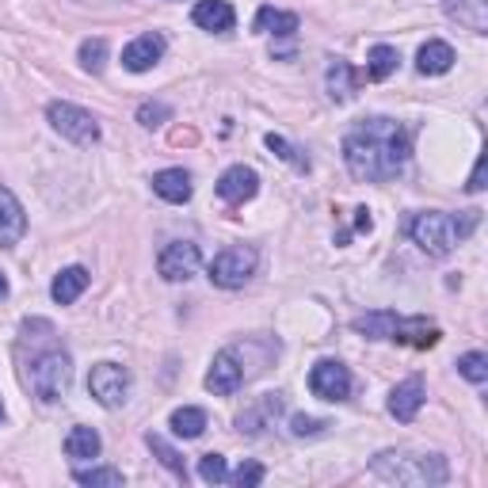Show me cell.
I'll return each instance as SVG.
<instances>
[{
  "label": "cell",
  "mask_w": 488,
  "mask_h": 488,
  "mask_svg": "<svg viewBox=\"0 0 488 488\" xmlns=\"http://www.w3.org/2000/svg\"><path fill=\"white\" fill-rule=\"evenodd\" d=\"M343 161L355 180L381 183L393 180L408 161V134L397 118H362L359 127L343 137Z\"/></svg>",
  "instance_id": "obj_1"
},
{
  "label": "cell",
  "mask_w": 488,
  "mask_h": 488,
  "mask_svg": "<svg viewBox=\"0 0 488 488\" xmlns=\"http://www.w3.org/2000/svg\"><path fill=\"white\" fill-rule=\"evenodd\" d=\"M371 474L393 484H446L450 469L443 455H397L386 450L371 462Z\"/></svg>",
  "instance_id": "obj_2"
},
{
  "label": "cell",
  "mask_w": 488,
  "mask_h": 488,
  "mask_svg": "<svg viewBox=\"0 0 488 488\" xmlns=\"http://www.w3.org/2000/svg\"><path fill=\"white\" fill-rule=\"evenodd\" d=\"M27 381H31L34 397L46 400V405L50 400H61L69 393V386H73V362H69L65 352H46L31 362Z\"/></svg>",
  "instance_id": "obj_3"
},
{
  "label": "cell",
  "mask_w": 488,
  "mask_h": 488,
  "mask_svg": "<svg viewBox=\"0 0 488 488\" xmlns=\"http://www.w3.org/2000/svg\"><path fill=\"white\" fill-rule=\"evenodd\" d=\"M408 237L420 244L424 252L446 256V252H455V244H458V221L450 218V214H439V211L416 214V218L408 221Z\"/></svg>",
  "instance_id": "obj_4"
},
{
  "label": "cell",
  "mask_w": 488,
  "mask_h": 488,
  "mask_svg": "<svg viewBox=\"0 0 488 488\" xmlns=\"http://www.w3.org/2000/svg\"><path fill=\"white\" fill-rule=\"evenodd\" d=\"M50 122H54V130L61 137H69L73 145H92L99 142V122L96 115H89L84 108H77V103H50Z\"/></svg>",
  "instance_id": "obj_5"
},
{
  "label": "cell",
  "mask_w": 488,
  "mask_h": 488,
  "mask_svg": "<svg viewBox=\"0 0 488 488\" xmlns=\"http://www.w3.org/2000/svg\"><path fill=\"white\" fill-rule=\"evenodd\" d=\"M89 393L99 400L103 408H118V405H127L130 374L122 371L118 362H99V366H92V374H89Z\"/></svg>",
  "instance_id": "obj_6"
},
{
  "label": "cell",
  "mask_w": 488,
  "mask_h": 488,
  "mask_svg": "<svg viewBox=\"0 0 488 488\" xmlns=\"http://www.w3.org/2000/svg\"><path fill=\"white\" fill-rule=\"evenodd\" d=\"M252 271H256V252H252V249H244V244L218 252V256H214V264H211V278H214L218 286H225V290L244 286V283L252 278Z\"/></svg>",
  "instance_id": "obj_7"
},
{
  "label": "cell",
  "mask_w": 488,
  "mask_h": 488,
  "mask_svg": "<svg viewBox=\"0 0 488 488\" xmlns=\"http://www.w3.org/2000/svg\"><path fill=\"white\" fill-rule=\"evenodd\" d=\"M199 264H202V256H199L195 240H172L168 249L156 256V271H161V278H168V283H187V278L199 271Z\"/></svg>",
  "instance_id": "obj_8"
},
{
  "label": "cell",
  "mask_w": 488,
  "mask_h": 488,
  "mask_svg": "<svg viewBox=\"0 0 488 488\" xmlns=\"http://www.w3.org/2000/svg\"><path fill=\"white\" fill-rule=\"evenodd\" d=\"M309 389H313V397H321V400H347V393H352V374H347L343 362L321 359L309 371Z\"/></svg>",
  "instance_id": "obj_9"
},
{
  "label": "cell",
  "mask_w": 488,
  "mask_h": 488,
  "mask_svg": "<svg viewBox=\"0 0 488 488\" xmlns=\"http://www.w3.org/2000/svg\"><path fill=\"white\" fill-rule=\"evenodd\" d=\"M278 412H283V393H264V397H256L252 405L237 416V431H240V435H259V431H267V427L278 420Z\"/></svg>",
  "instance_id": "obj_10"
},
{
  "label": "cell",
  "mask_w": 488,
  "mask_h": 488,
  "mask_svg": "<svg viewBox=\"0 0 488 488\" xmlns=\"http://www.w3.org/2000/svg\"><path fill=\"white\" fill-rule=\"evenodd\" d=\"M244 386V366L237 362V352H218L211 362V374H206V389L218 397H230Z\"/></svg>",
  "instance_id": "obj_11"
},
{
  "label": "cell",
  "mask_w": 488,
  "mask_h": 488,
  "mask_svg": "<svg viewBox=\"0 0 488 488\" xmlns=\"http://www.w3.org/2000/svg\"><path fill=\"white\" fill-rule=\"evenodd\" d=\"M161 54H164L161 34H142V39H134L127 50H122V65H127L130 73H145V69H153L156 61H161Z\"/></svg>",
  "instance_id": "obj_12"
},
{
  "label": "cell",
  "mask_w": 488,
  "mask_h": 488,
  "mask_svg": "<svg viewBox=\"0 0 488 488\" xmlns=\"http://www.w3.org/2000/svg\"><path fill=\"white\" fill-rule=\"evenodd\" d=\"M256 191H259V176L244 164H233L230 172H221V180H218V195L225 202H244V199H252Z\"/></svg>",
  "instance_id": "obj_13"
},
{
  "label": "cell",
  "mask_w": 488,
  "mask_h": 488,
  "mask_svg": "<svg viewBox=\"0 0 488 488\" xmlns=\"http://www.w3.org/2000/svg\"><path fill=\"white\" fill-rule=\"evenodd\" d=\"M23 230H27L23 206L15 202L12 191L0 187V249H12V244L23 237Z\"/></svg>",
  "instance_id": "obj_14"
},
{
  "label": "cell",
  "mask_w": 488,
  "mask_h": 488,
  "mask_svg": "<svg viewBox=\"0 0 488 488\" xmlns=\"http://www.w3.org/2000/svg\"><path fill=\"white\" fill-rule=\"evenodd\" d=\"M420 405H424V381H420V378L400 381V386L389 393V416H397L400 424L416 420V412H420Z\"/></svg>",
  "instance_id": "obj_15"
},
{
  "label": "cell",
  "mask_w": 488,
  "mask_h": 488,
  "mask_svg": "<svg viewBox=\"0 0 488 488\" xmlns=\"http://www.w3.org/2000/svg\"><path fill=\"white\" fill-rule=\"evenodd\" d=\"M202 31H233L237 15H233V5L230 0H202V5H195V15H191Z\"/></svg>",
  "instance_id": "obj_16"
},
{
  "label": "cell",
  "mask_w": 488,
  "mask_h": 488,
  "mask_svg": "<svg viewBox=\"0 0 488 488\" xmlns=\"http://www.w3.org/2000/svg\"><path fill=\"white\" fill-rule=\"evenodd\" d=\"M389 340H397V343H412V347H435V343H439V328H435L431 321H424V317H412V321L397 317Z\"/></svg>",
  "instance_id": "obj_17"
},
{
  "label": "cell",
  "mask_w": 488,
  "mask_h": 488,
  "mask_svg": "<svg viewBox=\"0 0 488 488\" xmlns=\"http://www.w3.org/2000/svg\"><path fill=\"white\" fill-rule=\"evenodd\" d=\"M89 278H92V275L84 271V267H65V271L54 278V286H50V298H54L58 305H73L80 294L89 290Z\"/></svg>",
  "instance_id": "obj_18"
},
{
  "label": "cell",
  "mask_w": 488,
  "mask_h": 488,
  "mask_svg": "<svg viewBox=\"0 0 488 488\" xmlns=\"http://www.w3.org/2000/svg\"><path fill=\"white\" fill-rule=\"evenodd\" d=\"M153 191L164 202H187L191 199V176L183 168H164V172H156L153 176Z\"/></svg>",
  "instance_id": "obj_19"
},
{
  "label": "cell",
  "mask_w": 488,
  "mask_h": 488,
  "mask_svg": "<svg viewBox=\"0 0 488 488\" xmlns=\"http://www.w3.org/2000/svg\"><path fill=\"white\" fill-rule=\"evenodd\" d=\"M455 65V50H450L446 42H427V46H420V54H416V69H420L424 77H439V73H446V69Z\"/></svg>",
  "instance_id": "obj_20"
},
{
  "label": "cell",
  "mask_w": 488,
  "mask_h": 488,
  "mask_svg": "<svg viewBox=\"0 0 488 488\" xmlns=\"http://www.w3.org/2000/svg\"><path fill=\"white\" fill-rule=\"evenodd\" d=\"M393 324H397V313L389 309H378V313H362V317L352 321V328L366 340H389L393 336Z\"/></svg>",
  "instance_id": "obj_21"
},
{
  "label": "cell",
  "mask_w": 488,
  "mask_h": 488,
  "mask_svg": "<svg viewBox=\"0 0 488 488\" xmlns=\"http://www.w3.org/2000/svg\"><path fill=\"white\" fill-rule=\"evenodd\" d=\"M252 27L264 31V34H278V39H290V34L298 31V15H294V12H278V8H259Z\"/></svg>",
  "instance_id": "obj_22"
},
{
  "label": "cell",
  "mask_w": 488,
  "mask_h": 488,
  "mask_svg": "<svg viewBox=\"0 0 488 488\" xmlns=\"http://www.w3.org/2000/svg\"><path fill=\"white\" fill-rule=\"evenodd\" d=\"M168 427H172V435H180V439H199L206 431V412L202 408H176Z\"/></svg>",
  "instance_id": "obj_23"
},
{
  "label": "cell",
  "mask_w": 488,
  "mask_h": 488,
  "mask_svg": "<svg viewBox=\"0 0 488 488\" xmlns=\"http://www.w3.org/2000/svg\"><path fill=\"white\" fill-rule=\"evenodd\" d=\"M99 450H103V443H99V435L92 427H73L69 431V439H65V455L69 458H96Z\"/></svg>",
  "instance_id": "obj_24"
},
{
  "label": "cell",
  "mask_w": 488,
  "mask_h": 488,
  "mask_svg": "<svg viewBox=\"0 0 488 488\" xmlns=\"http://www.w3.org/2000/svg\"><path fill=\"white\" fill-rule=\"evenodd\" d=\"M355 84H359V77L352 73V65L333 61V69H328V96H333V99H352Z\"/></svg>",
  "instance_id": "obj_25"
},
{
  "label": "cell",
  "mask_w": 488,
  "mask_h": 488,
  "mask_svg": "<svg viewBox=\"0 0 488 488\" xmlns=\"http://www.w3.org/2000/svg\"><path fill=\"white\" fill-rule=\"evenodd\" d=\"M397 50L393 46H374L371 50V61H366V77H371V80H386L389 73H393V69H397Z\"/></svg>",
  "instance_id": "obj_26"
},
{
  "label": "cell",
  "mask_w": 488,
  "mask_h": 488,
  "mask_svg": "<svg viewBox=\"0 0 488 488\" xmlns=\"http://www.w3.org/2000/svg\"><path fill=\"white\" fill-rule=\"evenodd\" d=\"M145 443H149L153 455L161 458V465H164V469H172V474H176V477H183V481H187V465H183V458H180L176 450H172V446L161 439V435H153V431H149V435H145Z\"/></svg>",
  "instance_id": "obj_27"
},
{
  "label": "cell",
  "mask_w": 488,
  "mask_h": 488,
  "mask_svg": "<svg viewBox=\"0 0 488 488\" xmlns=\"http://www.w3.org/2000/svg\"><path fill=\"white\" fill-rule=\"evenodd\" d=\"M458 374L465 381H474V386H484V381H488V355H481V352L462 355L458 359Z\"/></svg>",
  "instance_id": "obj_28"
},
{
  "label": "cell",
  "mask_w": 488,
  "mask_h": 488,
  "mask_svg": "<svg viewBox=\"0 0 488 488\" xmlns=\"http://www.w3.org/2000/svg\"><path fill=\"white\" fill-rule=\"evenodd\" d=\"M80 65L89 69V73H103V65H108V42L103 39H84L80 42Z\"/></svg>",
  "instance_id": "obj_29"
},
{
  "label": "cell",
  "mask_w": 488,
  "mask_h": 488,
  "mask_svg": "<svg viewBox=\"0 0 488 488\" xmlns=\"http://www.w3.org/2000/svg\"><path fill=\"white\" fill-rule=\"evenodd\" d=\"M77 481L80 484H92V488H122V474H118V469H108V465H99V469H77Z\"/></svg>",
  "instance_id": "obj_30"
},
{
  "label": "cell",
  "mask_w": 488,
  "mask_h": 488,
  "mask_svg": "<svg viewBox=\"0 0 488 488\" xmlns=\"http://www.w3.org/2000/svg\"><path fill=\"white\" fill-rule=\"evenodd\" d=\"M199 477L206 484H221V481H230V469H225V458L221 455H202L199 458Z\"/></svg>",
  "instance_id": "obj_31"
},
{
  "label": "cell",
  "mask_w": 488,
  "mask_h": 488,
  "mask_svg": "<svg viewBox=\"0 0 488 488\" xmlns=\"http://www.w3.org/2000/svg\"><path fill=\"white\" fill-rule=\"evenodd\" d=\"M267 149L271 153H278V156H283V161L286 164H294V168H309V161H305V156H298V149H294L290 142H286V137H278V134H267Z\"/></svg>",
  "instance_id": "obj_32"
},
{
  "label": "cell",
  "mask_w": 488,
  "mask_h": 488,
  "mask_svg": "<svg viewBox=\"0 0 488 488\" xmlns=\"http://www.w3.org/2000/svg\"><path fill=\"white\" fill-rule=\"evenodd\" d=\"M164 118H172V108L168 103H142V108H137V122H142V127H161Z\"/></svg>",
  "instance_id": "obj_33"
},
{
  "label": "cell",
  "mask_w": 488,
  "mask_h": 488,
  "mask_svg": "<svg viewBox=\"0 0 488 488\" xmlns=\"http://www.w3.org/2000/svg\"><path fill=\"white\" fill-rule=\"evenodd\" d=\"M230 481H233L237 488H256L259 481H264V465H259V462H244L237 474H230Z\"/></svg>",
  "instance_id": "obj_34"
},
{
  "label": "cell",
  "mask_w": 488,
  "mask_h": 488,
  "mask_svg": "<svg viewBox=\"0 0 488 488\" xmlns=\"http://www.w3.org/2000/svg\"><path fill=\"white\" fill-rule=\"evenodd\" d=\"M328 424L324 420H313V416H294L290 420V431L298 435V439H305V435H321Z\"/></svg>",
  "instance_id": "obj_35"
},
{
  "label": "cell",
  "mask_w": 488,
  "mask_h": 488,
  "mask_svg": "<svg viewBox=\"0 0 488 488\" xmlns=\"http://www.w3.org/2000/svg\"><path fill=\"white\" fill-rule=\"evenodd\" d=\"M469 191H484V156H481V161H477L474 176H469Z\"/></svg>",
  "instance_id": "obj_36"
},
{
  "label": "cell",
  "mask_w": 488,
  "mask_h": 488,
  "mask_svg": "<svg viewBox=\"0 0 488 488\" xmlns=\"http://www.w3.org/2000/svg\"><path fill=\"white\" fill-rule=\"evenodd\" d=\"M355 225H359V230H366V233H371V211H359V218H355Z\"/></svg>",
  "instance_id": "obj_37"
},
{
  "label": "cell",
  "mask_w": 488,
  "mask_h": 488,
  "mask_svg": "<svg viewBox=\"0 0 488 488\" xmlns=\"http://www.w3.org/2000/svg\"><path fill=\"white\" fill-rule=\"evenodd\" d=\"M5 294H8V278L0 275V298H5Z\"/></svg>",
  "instance_id": "obj_38"
},
{
  "label": "cell",
  "mask_w": 488,
  "mask_h": 488,
  "mask_svg": "<svg viewBox=\"0 0 488 488\" xmlns=\"http://www.w3.org/2000/svg\"><path fill=\"white\" fill-rule=\"evenodd\" d=\"M0 412H5V408H0Z\"/></svg>",
  "instance_id": "obj_39"
}]
</instances>
